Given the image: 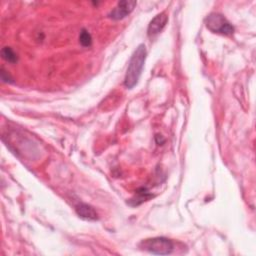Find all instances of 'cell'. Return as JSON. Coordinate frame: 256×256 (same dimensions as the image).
<instances>
[{
	"label": "cell",
	"instance_id": "277c9868",
	"mask_svg": "<svg viewBox=\"0 0 256 256\" xmlns=\"http://www.w3.org/2000/svg\"><path fill=\"white\" fill-rule=\"evenodd\" d=\"M137 2L136 1H129L123 0L117 3V5L112 9V11L108 14V16L113 20H121L128 16L135 8Z\"/></svg>",
	"mask_w": 256,
	"mask_h": 256
},
{
	"label": "cell",
	"instance_id": "ba28073f",
	"mask_svg": "<svg viewBox=\"0 0 256 256\" xmlns=\"http://www.w3.org/2000/svg\"><path fill=\"white\" fill-rule=\"evenodd\" d=\"M1 56H2V58L5 60V61H7V62H9V63H15V62H17V60H18V57H17V55H16V53L12 50V48H10V47H4V48H2V50H1Z\"/></svg>",
	"mask_w": 256,
	"mask_h": 256
},
{
	"label": "cell",
	"instance_id": "52a82bcc",
	"mask_svg": "<svg viewBox=\"0 0 256 256\" xmlns=\"http://www.w3.org/2000/svg\"><path fill=\"white\" fill-rule=\"evenodd\" d=\"M152 197V194H150L145 188H141L136 192V196L130 200L129 203H132V206H137L141 204L144 201H147Z\"/></svg>",
	"mask_w": 256,
	"mask_h": 256
},
{
	"label": "cell",
	"instance_id": "3957f363",
	"mask_svg": "<svg viewBox=\"0 0 256 256\" xmlns=\"http://www.w3.org/2000/svg\"><path fill=\"white\" fill-rule=\"evenodd\" d=\"M206 27L213 33L222 35H232L234 33L233 25L219 13H211L206 17Z\"/></svg>",
	"mask_w": 256,
	"mask_h": 256
},
{
	"label": "cell",
	"instance_id": "7a4b0ae2",
	"mask_svg": "<svg viewBox=\"0 0 256 256\" xmlns=\"http://www.w3.org/2000/svg\"><path fill=\"white\" fill-rule=\"evenodd\" d=\"M140 247L152 254L168 255L173 251V242L165 237H154L141 242Z\"/></svg>",
	"mask_w": 256,
	"mask_h": 256
},
{
	"label": "cell",
	"instance_id": "30bf717a",
	"mask_svg": "<svg viewBox=\"0 0 256 256\" xmlns=\"http://www.w3.org/2000/svg\"><path fill=\"white\" fill-rule=\"evenodd\" d=\"M0 75H1V80L5 83H13V78L12 76L4 70V68H1V72H0Z\"/></svg>",
	"mask_w": 256,
	"mask_h": 256
},
{
	"label": "cell",
	"instance_id": "6da1fadb",
	"mask_svg": "<svg viewBox=\"0 0 256 256\" xmlns=\"http://www.w3.org/2000/svg\"><path fill=\"white\" fill-rule=\"evenodd\" d=\"M146 55H147V51L144 44L138 45L135 51L133 52L129 60L125 78H124V85L127 89H132L138 83V80L141 76V73L144 67Z\"/></svg>",
	"mask_w": 256,
	"mask_h": 256
},
{
	"label": "cell",
	"instance_id": "5b68a950",
	"mask_svg": "<svg viewBox=\"0 0 256 256\" xmlns=\"http://www.w3.org/2000/svg\"><path fill=\"white\" fill-rule=\"evenodd\" d=\"M167 21H168V16L162 12V13H159L157 14L149 23L148 25V28H147V35L152 38L156 35H158L162 30L163 28L165 27V25L167 24Z\"/></svg>",
	"mask_w": 256,
	"mask_h": 256
},
{
	"label": "cell",
	"instance_id": "9c48e42d",
	"mask_svg": "<svg viewBox=\"0 0 256 256\" xmlns=\"http://www.w3.org/2000/svg\"><path fill=\"white\" fill-rule=\"evenodd\" d=\"M79 42L83 47H89L92 44V37L86 29H82L79 35Z\"/></svg>",
	"mask_w": 256,
	"mask_h": 256
},
{
	"label": "cell",
	"instance_id": "8992f818",
	"mask_svg": "<svg viewBox=\"0 0 256 256\" xmlns=\"http://www.w3.org/2000/svg\"><path fill=\"white\" fill-rule=\"evenodd\" d=\"M75 211L77 215L84 220L95 221L98 219V213L96 212V210L86 203H79L78 205H76Z\"/></svg>",
	"mask_w": 256,
	"mask_h": 256
}]
</instances>
